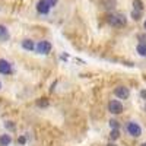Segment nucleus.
<instances>
[{
	"mask_svg": "<svg viewBox=\"0 0 146 146\" xmlns=\"http://www.w3.org/2000/svg\"><path fill=\"white\" fill-rule=\"evenodd\" d=\"M0 88H2V82H0Z\"/></svg>",
	"mask_w": 146,
	"mask_h": 146,
	"instance_id": "b1692460",
	"label": "nucleus"
},
{
	"mask_svg": "<svg viewBox=\"0 0 146 146\" xmlns=\"http://www.w3.org/2000/svg\"><path fill=\"white\" fill-rule=\"evenodd\" d=\"M110 136H111L113 140H117L120 137V130L118 129H111V135H110Z\"/></svg>",
	"mask_w": 146,
	"mask_h": 146,
	"instance_id": "ddd939ff",
	"label": "nucleus"
},
{
	"mask_svg": "<svg viewBox=\"0 0 146 146\" xmlns=\"http://www.w3.org/2000/svg\"><path fill=\"white\" fill-rule=\"evenodd\" d=\"M45 2H47L48 5H50V7H53V6H56V5H57L58 0H45Z\"/></svg>",
	"mask_w": 146,
	"mask_h": 146,
	"instance_id": "f3484780",
	"label": "nucleus"
},
{
	"mask_svg": "<svg viewBox=\"0 0 146 146\" xmlns=\"http://www.w3.org/2000/svg\"><path fill=\"white\" fill-rule=\"evenodd\" d=\"M50 5H48L45 0H40V2H36V12L41 15H48V12H50Z\"/></svg>",
	"mask_w": 146,
	"mask_h": 146,
	"instance_id": "423d86ee",
	"label": "nucleus"
},
{
	"mask_svg": "<svg viewBox=\"0 0 146 146\" xmlns=\"http://www.w3.org/2000/svg\"><path fill=\"white\" fill-rule=\"evenodd\" d=\"M107 146H114V145H111V143H108V145H107Z\"/></svg>",
	"mask_w": 146,
	"mask_h": 146,
	"instance_id": "4be33fe9",
	"label": "nucleus"
},
{
	"mask_svg": "<svg viewBox=\"0 0 146 146\" xmlns=\"http://www.w3.org/2000/svg\"><path fill=\"white\" fill-rule=\"evenodd\" d=\"M0 73L2 75H10L12 73V64L5 58H0Z\"/></svg>",
	"mask_w": 146,
	"mask_h": 146,
	"instance_id": "0eeeda50",
	"label": "nucleus"
},
{
	"mask_svg": "<svg viewBox=\"0 0 146 146\" xmlns=\"http://www.w3.org/2000/svg\"><path fill=\"white\" fill-rule=\"evenodd\" d=\"M9 38H10L9 29H7L5 25H2V23H0V41H2V42H5V41H7Z\"/></svg>",
	"mask_w": 146,
	"mask_h": 146,
	"instance_id": "6e6552de",
	"label": "nucleus"
},
{
	"mask_svg": "<svg viewBox=\"0 0 146 146\" xmlns=\"http://www.w3.org/2000/svg\"><path fill=\"white\" fill-rule=\"evenodd\" d=\"M140 146H146V143H142V145H140Z\"/></svg>",
	"mask_w": 146,
	"mask_h": 146,
	"instance_id": "5701e85b",
	"label": "nucleus"
},
{
	"mask_svg": "<svg viewBox=\"0 0 146 146\" xmlns=\"http://www.w3.org/2000/svg\"><path fill=\"white\" fill-rule=\"evenodd\" d=\"M6 126H7L9 129H13V124H12V121H7V123H6Z\"/></svg>",
	"mask_w": 146,
	"mask_h": 146,
	"instance_id": "aec40b11",
	"label": "nucleus"
},
{
	"mask_svg": "<svg viewBox=\"0 0 146 146\" xmlns=\"http://www.w3.org/2000/svg\"><path fill=\"white\" fill-rule=\"evenodd\" d=\"M51 48H53V45H51L50 41H40L35 47V51L40 53V54H48L51 51Z\"/></svg>",
	"mask_w": 146,
	"mask_h": 146,
	"instance_id": "7ed1b4c3",
	"label": "nucleus"
},
{
	"mask_svg": "<svg viewBox=\"0 0 146 146\" xmlns=\"http://www.w3.org/2000/svg\"><path fill=\"white\" fill-rule=\"evenodd\" d=\"M133 6H135V10H139V12L143 10V2L142 0H135V2H133Z\"/></svg>",
	"mask_w": 146,
	"mask_h": 146,
	"instance_id": "f8f14e48",
	"label": "nucleus"
},
{
	"mask_svg": "<svg viewBox=\"0 0 146 146\" xmlns=\"http://www.w3.org/2000/svg\"><path fill=\"white\" fill-rule=\"evenodd\" d=\"M18 143H19V145H25V143H27V139H25V136H21V137L18 139Z\"/></svg>",
	"mask_w": 146,
	"mask_h": 146,
	"instance_id": "a211bd4d",
	"label": "nucleus"
},
{
	"mask_svg": "<svg viewBox=\"0 0 146 146\" xmlns=\"http://www.w3.org/2000/svg\"><path fill=\"white\" fill-rule=\"evenodd\" d=\"M140 96H142L143 100H146V89H142L140 91Z\"/></svg>",
	"mask_w": 146,
	"mask_h": 146,
	"instance_id": "6ab92c4d",
	"label": "nucleus"
},
{
	"mask_svg": "<svg viewBox=\"0 0 146 146\" xmlns=\"http://www.w3.org/2000/svg\"><path fill=\"white\" fill-rule=\"evenodd\" d=\"M131 18L135 19V21H139V19H140V12L133 9V12H131Z\"/></svg>",
	"mask_w": 146,
	"mask_h": 146,
	"instance_id": "2eb2a0df",
	"label": "nucleus"
},
{
	"mask_svg": "<svg viewBox=\"0 0 146 146\" xmlns=\"http://www.w3.org/2000/svg\"><path fill=\"white\" fill-rule=\"evenodd\" d=\"M35 47H36V45L34 44L32 40H23V41H22V48H23V50H27V51H34Z\"/></svg>",
	"mask_w": 146,
	"mask_h": 146,
	"instance_id": "1a4fd4ad",
	"label": "nucleus"
},
{
	"mask_svg": "<svg viewBox=\"0 0 146 146\" xmlns=\"http://www.w3.org/2000/svg\"><path fill=\"white\" fill-rule=\"evenodd\" d=\"M114 95L117 96V98H120V100H127L130 96V91L126 86H117L114 89Z\"/></svg>",
	"mask_w": 146,
	"mask_h": 146,
	"instance_id": "39448f33",
	"label": "nucleus"
},
{
	"mask_svg": "<svg viewBox=\"0 0 146 146\" xmlns=\"http://www.w3.org/2000/svg\"><path fill=\"white\" fill-rule=\"evenodd\" d=\"M12 143V136L10 135H2L0 136V146H9Z\"/></svg>",
	"mask_w": 146,
	"mask_h": 146,
	"instance_id": "9d476101",
	"label": "nucleus"
},
{
	"mask_svg": "<svg viewBox=\"0 0 146 146\" xmlns=\"http://www.w3.org/2000/svg\"><path fill=\"white\" fill-rule=\"evenodd\" d=\"M108 111L111 114H121L123 113V104L117 100H111L108 102Z\"/></svg>",
	"mask_w": 146,
	"mask_h": 146,
	"instance_id": "20e7f679",
	"label": "nucleus"
},
{
	"mask_svg": "<svg viewBox=\"0 0 146 146\" xmlns=\"http://www.w3.org/2000/svg\"><path fill=\"white\" fill-rule=\"evenodd\" d=\"M126 16L124 15H111L110 16V19H108V23L111 27H114V28H121V27H124L126 25Z\"/></svg>",
	"mask_w": 146,
	"mask_h": 146,
	"instance_id": "f257e3e1",
	"label": "nucleus"
},
{
	"mask_svg": "<svg viewBox=\"0 0 146 146\" xmlns=\"http://www.w3.org/2000/svg\"><path fill=\"white\" fill-rule=\"evenodd\" d=\"M136 51L139 53V56L146 57V42H139L136 47Z\"/></svg>",
	"mask_w": 146,
	"mask_h": 146,
	"instance_id": "9b49d317",
	"label": "nucleus"
},
{
	"mask_svg": "<svg viewBox=\"0 0 146 146\" xmlns=\"http://www.w3.org/2000/svg\"><path fill=\"white\" fill-rule=\"evenodd\" d=\"M143 27H145V29H146V21H145V23H143Z\"/></svg>",
	"mask_w": 146,
	"mask_h": 146,
	"instance_id": "412c9836",
	"label": "nucleus"
},
{
	"mask_svg": "<svg viewBox=\"0 0 146 146\" xmlns=\"http://www.w3.org/2000/svg\"><path fill=\"white\" fill-rule=\"evenodd\" d=\"M36 105H38V107H48V100H45V98H41V100H38V101H36Z\"/></svg>",
	"mask_w": 146,
	"mask_h": 146,
	"instance_id": "4468645a",
	"label": "nucleus"
},
{
	"mask_svg": "<svg viewBox=\"0 0 146 146\" xmlns=\"http://www.w3.org/2000/svg\"><path fill=\"white\" fill-rule=\"evenodd\" d=\"M145 111H146V105H145Z\"/></svg>",
	"mask_w": 146,
	"mask_h": 146,
	"instance_id": "393cba45",
	"label": "nucleus"
},
{
	"mask_svg": "<svg viewBox=\"0 0 146 146\" xmlns=\"http://www.w3.org/2000/svg\"><path fill=\"white\" fill-rule=\"evenodd\" d=\"M126 129H127V133L133 137H139L142 135V127L136 123V121H129Z\"/></svg>",
	"mask_w": 146,
	"mask_h": 146,
	"instance_id": "f03ea898",
	"label": "nucleus"
},
{
	"mask_svg": "<svg viewBox=\"0 0 146 146\" xmlns=\"http://www.w3.org/2000/svg\"><path fill=\"white\" fill-rule=\"evenodd\" d=\"M110 127H111V129H118L120 127L118 121L117 120H110Z\"/></svg>",
	"mask_w": 146,
	"mask_h": 146,
	"instance_id": "dca6fc26",
	"label": "nucleus"
}]
</instances>
